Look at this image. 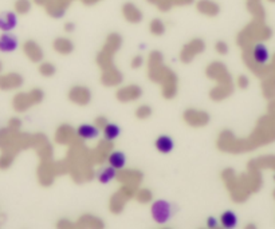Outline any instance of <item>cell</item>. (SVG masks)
Masks as SVG:
<instances>
[{
  "label": "cell",
  "instance_id": "6da1fadb",
  "mask_svg": "<svg viewBox=\"0 0 275 229\" xmlns=\"http://www.w3.org/2000/svg\"><path fill=\"white\" fill-rule=\"evenodd\" d=\"M171 205H169L167 201L164 200H160V201H156L152 207V216L155 219L156 223L159 224H165L167 221L171 219Z\"/></svg>",
  "mask_w": 275,
  "mask_h": 229
},
{
  "label": "cell",
  "instance_id": "7a4b0ae2",
  "mask_svg": "<svg viewBox=\"0 0 275 229\" xmlns=\"http://www.w3.org/2000/svg\"><path fill=\"white\" fill-rule=\"evenodd\" d=\"M18 47V40L16 38L9 34H3L0 36V51L1 53H11Z\"/></svg>",
  "mask_w": 275,
  "mask_h": 229
},
{
  "label": "cell",
  "instance_id": "3957f363",
  "mask_svg": "<svg viewBox=\"0 0 275 229\" xmlns=\"http://www.w3.org/2000/svg\"><path fill=\"white\" fill-rule=\"evenodd\" d=\"M16 24V16L12 12H4L0 15V30L9 31Z\"/></svg>",
  "mask_w": 275,
  "mask_h": 229
},
{
  "label": "cell",
  "instance_id": "277c9868",
  "mask_svg": "<svg viewBox=\"0 0 275 229\" xmlns=\"http://www.w3.org/2000/svg\"><path fill=\"white\" fill-rule=\"evenodd\" d=\"M156 148L157 150L160 152V153H169V152H172L173 149V141L172 138L168 136H161L159 137L157 140H156Z\"/></svg>",
  "mask_w": 275,
  "mask_h": 229
},
{
  "label": "cell",
  "instance_id": "5b68a950",
  "mask_svg": "<svg viewBox=\"0 0 275 229\" xmlns=\"http://www.w3.org/2000/svg\"><path fill=\"white\" fill-rule=\"evenodd\" d=\"M254 58L259 65H265V63L269 62V58H270V54H269V50L265 44H257L255 49H254Z\"/></svg>",
  "mask_w": 275,
  "mask_h": 229
},
{
  "label": "cell",
  "instance_id": "8992f818",
  "mask_svg": "<svg viewBox=\"0 0 275 229\" xmlns=\"http://www.w3.org/2000/svg\"><path fill=\"white\" fill-rule=\"evenodd\" d=\"M220 223H222L224 229H234L236 227V224H238V217H236L234 212L227 211L220 217Z\"/></svg>",
  "mask_w": 275,
  "mask_h": 229
},
{
  "label": "cell",
  "instance_id": "52a82bcc",
  "mask_svg": "<svg viewBox=\"0 0 275 229\" xmlns=\"http://www.w3.org/2000/svg\"><path fill=\"white\" fill-rule=\"evenodd\" d=\"M109 163H110L111 167H114L115 170L117 169H122L125 166V163H126V157L121 152H114L109 157Z\"/></svg>",
  "mask_w": 275,
  "mask_h": 229
},
{
  "label": "cell",
  "instance_id": "ba28073f",
  "mask_svg": "<svg viewBox=\"0 0 275 229\" xmlns=\"http://www.w3.org/2000/svg\"><path fill=\"white\" fill-rule=\"evenodd\" d=\"M78 136L85 138V140H92L98 136V129L92 126V125H82L78 129Z\"/></svg>",
  "mask_w": 275,
  "mask_h": 229
},
{
  "label": "cell",
  "instance_id": "9c48e42d",
  "mask_svg": "<svg viewBox=\"0 0 275 229\" xmlns=\"http://www.w3.org/2000/svg\"><path fill=\"white\" fill-rule=\"evenodd\" d=\"M20 80L18 78H15L13 75H3L0 76V88L1 90H9V88L15 87Z\"/></svg>",
  "mask_w": 275,
  "mask_h": 229
},
{
  "label": "cell",
  "instance_id": "30bf717a",
  "mask_svg": "<svg viewBox=\"0 0 275 229\" xmlns=\"http://www.w3.org/2000/svg\"><path fill=\"white\" fill-rule=\"evenodd\" d=\"M115 177V169L114 167H105L102 169L99 174H98V180L101 181L102 184H107V182H110L113 178Z\"/></svg>",
  "mask_w": 275,
  "mask_h": 229
},
{
  "label": "cell",
  "instance_id": "8fae6325",
  "mask_svg": "<svg viewBox=\"0 0 275 229\" xmlns=\"http://www.w3.org/2000/svg\"><path fill=\"white\" fill-rule=\"evenodd\" d=\"M118 134H120V129L117 128L115 125H107L105 128V137L107 140H114Z\"/></svg>",
  "mask_w": 275,
  "mask_h": 229
},
{
  "label": "cell",
  "instance_id": "7c38bea8",
  "mask_svg": "<svg viewBox=\"0 0 275 229\" xmlns=\"http://www.w3.org/2000/svg\"><path fill=\"white\" fill-rule=\"evenodd\" d=\"M207 225H208L209 229H213V228H216L218 223H216V220H215L213 217H209L208 221H207Z\"/></svg>",
  "mask_w": 275,
  "mask_h": 229
}]
</instances>
